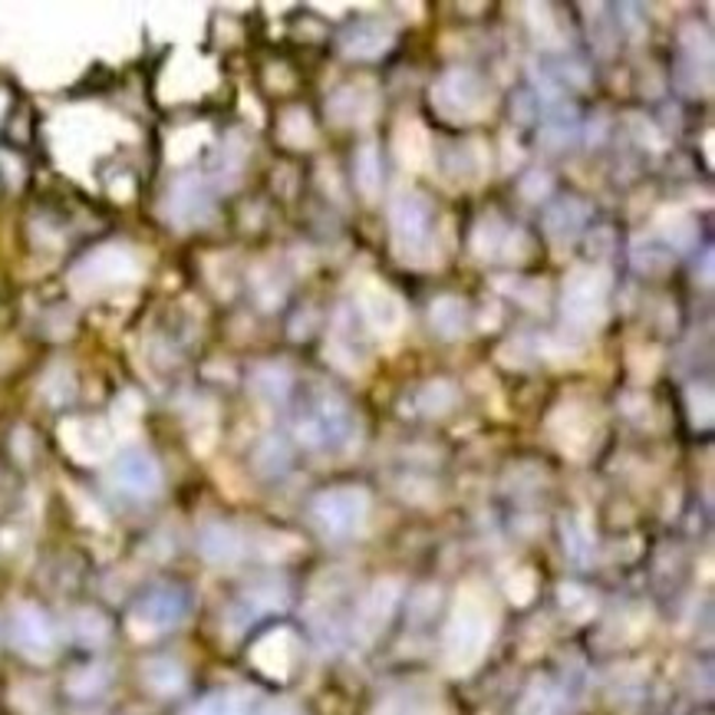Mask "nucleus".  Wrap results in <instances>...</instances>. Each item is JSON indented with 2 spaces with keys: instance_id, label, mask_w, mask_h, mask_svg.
<instances>
[{
  "instance_id": "obj_10",
  "label": "nucleus",
  "mask_w": 715,
  "mask_h": 715,
  "mask_svg": "<svg viewBox=\"0 0 715 715\" xmlns=\"http://www.w3.org/2000/svg\"><path fill=\"white\" fill-rule=\"evenodd\" d=\"M294 657H297V640H294V633H287V630L267 633V637L254 647V653H250L254 666H257L260 673L274 676V680H284V676L290 673Z\"/></svg>"
},
{
  "instance_id": "obj_4",
  "label": "nucleus",
  "mask_w": 715,
  "mask_h": 715,
  "mask_svg": "<svg viewBox=\"0 0 715 715\" xmlns=\"http://www.w3.org/2000/svg\"><path fill=\"white\" fill-rule=\"evenodd\" d=\"M139 277V260L132 250L119 247V244H109V247H99L93 250L86 260L76 264L73 270V287L83 290V294H96L103 287H113V284H126Z\"/></svg>"
},
{
  "instance_id": "obj_22",
  "label": "nucleus",
  "mask_w": 715,
  "mask_h": 715,
  "mask_svg": "<svg viewBox=\"0 0 715 715\" xmlns=\"http://www.w3.org/2000/svg\"><path fill=\"white\" fill-rule=\"evenodd\" d=\"M287 383H290V380H287L284 370H260L254 389H257L260 396H267V399H284V396H287Z\"/></svg>"
},
{
  "instance_id": "obj_3",
  "label": "nucleus",
  "mask_w": 715,
  "mask_h": 715,
  "mask_svg": "<svg viewBox=\"0 0 715 715\" xmlns=\"http://www.w3.org/2000/svg\"><path fill=\"white\" fill-rule=\"evenodd\" d=\"M313 524L330 534V537H350L363 527L366 514H370V498L366 491L360 488H333V491H323L313 508Z\"/></svg>"
},
{
  "instance_id": "obj_24",
  "label": "nucleus",
  "mask_w": 715,
  "mask_h": 715,
  "mask_svg": "<svg viewBox=\"0 0 715 715\" xmlns=\"http://www.w3.org/2000/svg\"><path fill=\"white\" fill-rule=\"evenodd\" d=\"M260 715H297V709H294L290 703H274V706H267Z\"/></svg>"
},
{
  "instance_id": "obj_7",
  "label": "nucleus",
  "mask_w": 715,
  "mask_h": 715,
  "mask_svg": "<svg viewBox=\"0 0 715 715\" xmlns=\"http://www.w3.org/2000/svg\"><path fill=\"white\" fill-rule=\"evenodd\" d=\"M113 484L132 498H152L162 488V472L159 462L142 452V449H129L116 459L113 466Z\"/></svg>"
},
{
  "instance_id": "obj_5",
  "label": "nucleus",
  "mask_w": 715,
  "mask_h": 715,
  "mask_svg": "<svg viewBox=\"0 0 715 715\" xmlns=\"http://www.w3.org/2000/svg\"><path fill=\"white\" fill-rule=\"evenodd\" d=\"M185 607H189V600H185V594L179 590V587H156V590H149L136 607H132V613H129V630H132V637H139V640H149V637H159V633H166V630H172L182 617H185Z\"/></svg>"
},
{
  "instance_id": "obj_20",
  "label": "nucleus",
  "mask_w": 715,
  "mask_h": 715,
  "mask_svg": "<svg viewBox=\"0 0 715 715\" xmlns=\"http://www.w3.org/2000/svg\"><path fill=\"white\" fill-rule=\"evenodd\" d=\"M386 46H389V33H383V30L370 33V26H360V30L350 36L346 53H356V56H376V53H383Z\"/></svg>"
},
{
  "instance_id": "obj_11",
  "label": "nucleus",
  "mask_w": 715,
  "mask_h": 715,
  "mask_svg": "<svg viewBox=\"0 0 715 715\" xmlns=\"http://www.w3.org/2000/svg\"><path fill=\"white\" fill-rule=\"evenodd\" d=\"M212 212V202H209V192L199 179H182L172 195H169V218L179 222V225H195L202 218H209Z\"/></svg>"
},
{
  "instance_id": "obj_23",
  "label": "nucleus",
  "mask_w": 715,
  "mask_h": 715,
  "mask_svg": "<svg viewBox=\"0 0 715 715\" xmlns=\"http://www.w3.org/2000/svg\"><path fill=\"white\" fill-rule=\"evenodd\" d=\"M376 172H380V169H376V152L366 146V149H363V156L356 159V175H360V185H363V192H366V195H373V192H376Z\"/></svg>"
},
{
  "instance_id": "obj_25",
  "label": "nucleus",
  "mask_w": 715,
  "mask_h": 715,
  "mask_svg": "<svg viewBox=\"0 0 715 715\" xmlns=\"http://www.w3.org/2000/svg\"><path fill=\"white\" fill-rule=\"evenodd\" d=\"M7 109V93H0V113Z\"/></svg>"
},
{
  "instance_id": "obj_15",
  "label": "nucleus",
  "mask_w": 715,
  "mask_h": 715,
  "mask_svg": "<svg viewBox=\"0 0 715 715\" xmlns=\"http://www.w3.org/2000/svg\"><path fill=\"white\" fill-rule=\"evenodd\" d=\"M363 317H366L376 330H393V327L399 323L403 310H399V300H396L389 290L373 287V290L363 294Z\"/></svg>"
},
{
  "instance_id": "obj_6",
  "label": "nucleus",
  "mask_w": 715,
  "mask_h": 715,
  "mask_svg": "<svg viewBox=\"0 0 715 715\" xmlns=\"http://www.w3.org/2000/svg\"><path fill=\"white\" fill-rule=\"evenodd\" d=\"M10 640L13 647L33 660V663H46L53 657V647H56V633H53V623L46 620V613L33 604H23L13 610V623H10Z\"/></svg>"
},
{
  "instance_id": "obj_21",
  "label": "nucleus",
  "mask_w": 715,
  "mask_h": 715,
  "mask_svg": "<svg viewBox=\"0 0 715 715\" xmlns=\"http://www.w3.org/2000/svg\"><path fill=\"white\" fill-rule=\"evenodd\" d=\"M76 633H79L83 643H103L106 633H109V627H106V620L96 610H83L76 617Z\"/></svg>"
},
{
  "instance_id": "obj_13",
  "label": "nucleus",
  "mask_w": 715,
  "mask_h": 715,
  "mask_svg": "<svg viewBox=\"0 0 715 715\" xmlns=\"http://www.w3.org/2000/svg\"><path fill=\"white\" fill-rule=\"evenodd\" d=\"M604 280L594 274V270H577L574 280L567 284V294H564V307L574 320H580L584 313L597 310L600 300H604Z\"/></svg>"
},
{
  "instance_id": "obj_17",
  "label": "nucleus",
  "mask_w": 715,
  "mask_h": 715,
  "mask_svg": "<svg viewBox=\"0 0 715 715\" xmlns=\"http://www.w3.org/2000/svg\"><path fill=\"white\" fill-rule=\"evenodd\" d=\"M376 715H442V706L433 696L403 693V696H393L389 703H383Z\"/></svg>"
},
{
  "instance_id": "obj_8",
  "label": "nucleus",
  "mask_w": 715,
  "mask_h": 715,
  "mask_svg": "<svg viewBox=\"0 0 715 715\" xmlns=\"http://www.w3.org/2000/svg\"><path fill=\"white\" fill-rule=\"evenodd\" d=\"M433 205L426 195L419 192H409L396 202L393 209V232H396V241L409 250V247H423L429 235H433Z\"/></svg>"
},
{
  "instance_id": "obj_12",
  "label": "nucleus",
  "mask_w": 715,
  "mask_h": 715,
  "mask_svg": "<svg viewBox=\"0 0 715 715\" xmlns=\"http://www.w3.org/2000/svg\"><path fill=\"white\" fill-rule=\"evenodd\" d=\"M396 594H399L396 584H376L370 590V597L360 604V617H356V630L363 637H376L386 627V620L396 607Z\"/></svg>"
},
{
  "instance_id": "obj_14",
  "label": "nucleus",
  "mask_w": 715,
  "mask_h": 715,
  "mask_svg": "<svg viewBox=\"0 0 715 715\" xmlns=\"http://www.w3.org/2000/svg\"><path fill=\"white\" fill-rule=\"evenodd\" d=\"M202 554L212 561V564H232L241 557V534L228 524H209L202 531Z\"/></svg>"
},
{
  "instance_id": "obj_9",
  "label": "nucleus",
  "mask_w": 715,
  "mask_h": 715,
  "mask_svg": "<svg viewBox=\"0 0 715 715\" xmlns=\"http://www.w3.org/2000/svg\"><path fill=\"white\" fill-rule=\"evenodd\" d=\"M436 103L449 116H476L478 109L488 103L484 83L478 79L476 73H469V70H456L449 76H442V83L436 89Z\"/></svg>"
},
{
  "instance_id": "obj_1",
  "label": "nucleus",
  "mask_w": 715,
  "mask_h": 715,
  "mask_svg": "<svg viewBox=\"0 0 715 715\" xmlns=\"http://www.w3.org/2000/svg\"><path fill=\"white\" fill-rule=\"evenodd\" d=\"M491 643V607L481 594H462L446 630V666L452 673H469L478 666Z\"/></svg>"
},
{
  "instance_id": "obj_18",
  "label": "nucleus",
  "mask_w": 715,
  "mask_h": 715,
  "mask_svg": "<svg viewBox=\"0 0 715 715\" xmlns=\"http://www.w3.org/2000/svg\"><path fill=\"white\" fill-rule=\"evenodd\" d=\"M185 715H247V696L244 693H215L209 700H202L195 709Z\"/></svg>"
},
{
  "instance_id": "obj_19",
  "label": "nucleus",
  "mask_w": 715,
  "mask_h": 715,
  "mask_svg": "<svg viewBox=\"0 0 715 715\" xmlns=\"http://www.w3.org/2000/svg\"><path fill=\"white\" fill-rule=\"evenodd\" d=\"M433 323L439 327V333L442 337H459L462 333V327H466V307L459 303V300H439L436 307H433Z\"/></svg>"
},
{
  "instance_id": "obj_2",
  "label": "nucleus",
  "mask_w": 715,
  "mask_h": 715,
  "mask_svg": "<svg viewBox=\"0 0 715 715\" xmlns=\"http://www.w3.org/2000/svg\"><path fill=\"white\" fill-rule=\"evenodd\" d=\"M297 433L310 449H343L353 439V413L343 399L323 396L297 423Z\"/></svg>"
},
{
  "instance_id": "obj_16",
  "label": "nucleus",
  "mask_w": 715,
  "mask_h": 715,
  "mask_svg": "<svg viewBox=\"0 0 715 715\" xmlns=\"http://www.w3.org/2000/svg\"><path fill=\"white\" fill-rule=\"evenodd\" d=\"M142 680L152 693H162V696H172L185 686V670L175 663V660H149L142 666Z\"/></svg>"
}]
</instances>
